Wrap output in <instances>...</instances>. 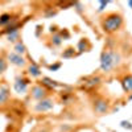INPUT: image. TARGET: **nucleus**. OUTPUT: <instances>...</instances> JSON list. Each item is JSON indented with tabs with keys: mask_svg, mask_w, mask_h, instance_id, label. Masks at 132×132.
<instances>
[{
	"mask_svg": "<svg viewBox=\"0 0 132 132\" xmlns=\"http://www.w3.org/2000/svg\"><path fill=\"white\" fill-rule=\"evenodd\" d=\"M107 108H108V106L106 102H96V104H95V111L98 114H104L107 111Z\"/></svg>",
	"mask_w": 132,
	"mask_h": 132,
	"instance_id": "nucleus-7",
	"label": "nucleus"
},
{
	"mask_svg": "<svg viewBox=\"0 0 132 132\" xmlns=\"http://www.w3.org/2000/svg\"><path fill=\"white\" fill-rule=\"evenodd\" d=\"M15 50H16V54H19V56H20V54L25 53V46H24V45H23V44H21V42H19L17 45L15 46Z\"/></svg>",
	"mask_w": 132,
	"mask_h": 132,
	"instance_id": "nucleus-9",
	"label": "nucleus"
},
{
	"mask_svg": "<svg viewBox=\"0 0 132 132\" xmlns=\"http://www.w3.org/2000/svg\"><path fill=\"white\" fill-rule=\"evenodd\" d=\"M15 87H16V90H17V91H21V90L24 91V90H25V87H27V83L21 81V85H20V82L17 81V82H16V85H15Z\"/></svg>",
	"mask_w": 132,
	"mask_h": 132,
	"instance_id": "nucleus-11",
	"label": "nucleus"
},
{
	"mask_svg": "<svg viewBox=\"0 0 132 132\" xmlns=\"http://www.w3.org/2000/svg\"><path fill=\"white\" fill-rule=\"evenodd\" d=\"M29 73H30L32 75H35V77H37V75H40V69L37 68L36 65H32L30 68H29Z\"/></svg>",
	"mask_w": 132,
	"mask_h": 132,
	"instance_id": "nucleus-10",
	"label": "nucleus"
},
{
	"mask_svg": "<svg viewBox=\"0 0 132 132\" xmlns=\"http://www.w3.org/2000/svg\"><path fill=\"white\" fill-rule=\"evenodd\" d=\"M7 69V65H5V61L0 58V73H3L4 70Z\"/></svg>",
	"mask_w": 132,
	"mask_h": 132,
	"instance_id": "nucleus-13",
	"label": "nucleus"
},
{
	"mask_svg": "<svg viewBox=\"0 0 132 132\" xmlns=\"http://www.w3.org/2000/svg\"><path fill=\"white\" fill-rule=\"evenodd\" d=\"M123 86L126 91H132V75H128L123 81Z\"/></svg>",
	"mask_w": 132,
	"mask_h": 132,
	"instance_id": "nucleus-8",
	"label": "nucleus"
},
{
	"mask_svg": "<svg viewBox=\"0 0 132 132\" xmlns=\"http://www.w3.org/2000/svg\"><path fill=\"white\" fill-rule=\"evenodd\" d=\"M44 81H45V82H44V83H46V85H49L50 87H54V86L57 85V83H54V81H50L49 78H44Z\"/></svg>",
	"mask_w": 132,
	"mask_h": 132,
	"instance_id": "nucleus-14",
	"label": "nucleus"
},
{
	"mask_svg": "<svg viewBox=\"0 0 132 132\" xmlns=\"http://www.w3.org/2000/svg\"><path fill=\"white\" fill-rule=\"evenodd\" d=\"M9 20H11V16H9V15H3L2 17H0V25H4V24H7Z\"/></svg>",
	"mask_w": 132,
	"mask_h": 132,
	"instance_id": "nucleus-12",
	"label": "nucleus"
},
{
	"mask_svg": "<svg viewBox=\"0 0 132 132\" xmlns=\"http://www.w3.org/2000/svg\"><path fill=\"white\" fill-rule=\"evenodd\" d=\"M9 98V89L7 85H0V104H4Z\"/></svg>",
	"mask_w": 132,
	"mask_h": 132,
	"instance_id": "nucleus-3",
	"label": "nucleus"
},
{
	"mask_svg": "<svg viewBox=\"0 0 132 132\" xmlns=\"http://www.w3.org/2000/svg\"><path fill=\"white\" fill-rule=\"evenodd\" d=\"M9 60H11V62H12V63H15L17 66H23L24 65V58L21 57V56H19V54H16V53L9 54Z\"/></svg>",
	"mask_w": 132,
	"mask_h": 132,
	"instance_id": "nucleus-6",
	"label": "nucleus"
},
{
	"mask_svg": "<svg viewBox=\"0 0 132 132\" xmlns=\"http://www.w3.org/2000/svg\"><path fill=\"white\" fill-rule=\"evenodd\" d=\"M122 24H123L122 16H119V15H111V16H108L103 21V29L106 32H108V33H111V32L118 30L120 27H122Z\"/></svg>",
	"mask_w": 132,
	"mask_h": 132,
	"instance_id": "nucleus-2",
	"label": "nucleus"
},
{
	"mask_svg": "<svg viewBox=\"0 0 132 132\" xmlns=\"http://www.w3.org/2000/svg\"><path fill=\"white\" fill-rule=\"evenodd\" d=\"M61 41H60V37L57 36V37H54V44H56V45H58V44H60Z\"/></svg>",
	"mask_w": 132,
	"mask_h": 132,
	"instance_id": "nucleus-16",
	"label": "nucleus"
},
{
	"mask_svg": "<svg viewBox=\"0 0 132 132\" xmlns=\"http://www.w3.org/2000/svg\"><path fill=\"white\" fill-rule=\"evenodd\" d=\"M32 96L36 98V99H41V98L45 96V90H44L41 86H35L32 89Z\"/></svg>",
	"mask_w": 132,
	"mask_h": 132,
	"instance_id": "nucleus-5",
	"label": "nucleus"
},
{
	"mask_svg": "<svg viewBox=\"0 0 132 132\" xmlns=\"http://www.w3.org/2000/svg\"><path fill=\"white\" fill-rule=\"evenodd\" d=\"M118 60H119V57L114 52H111V50L103 52L102 53V58H101V68H102V70H104V71L111 70L114 66L118 63Z\"/></svg>",
	"mask_w": 132,
	"mask_h": 132,
	"instance_id": "nucleus-1",
	"label": "nucleus"
},
{
	"mask_svg": "<svg viewBox=\"0 0 132 132\" xmlns=\"http://www.w3.org/2000/svg\"><path fill=\"white\" fill-rule=\"evenodd\" d=\"M122 127H124V128H132V126L129 124V122H126V120H123V122H122Z\"/></svg>",
	"mask_w": 132,
	"mask_h": 132,
	"instance_id": "nucleus-15",
	"label": "nucleus"
},
{
	"mask_svg": "<svg viewBox=\"0 0 132 132\" xmlns=\"http://www.w3.org/2000/svg\"><path fill=\"white\" fill-rule=\"evenodd\" d=\"M53 107V102L50 99H45V101H40V103H37L36 110L37 111H48Z\"/></svg>",
	"mask_w": 132,
	"mask_h": 132,
	"instance_id": "nucleus-4",
	"label": "nucleus"
}]
</instances>
